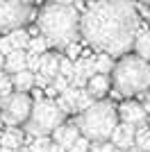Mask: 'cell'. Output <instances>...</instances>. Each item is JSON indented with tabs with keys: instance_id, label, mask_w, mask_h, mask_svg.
<instances>
[{
	"instance_id": "cell-1",
	"label": "cell",
	"mask_w": 150,
	"mask_h": 152,
	"mask_svg": "<svg viewBox=\"0 0 150 152\" xmlns=\"http://www.w3.org/2000/svg\"><path fill=\"white\" fill-rule=\"evenodd\" d=\"M141 30V18L130 0H96L80 16V37L93 50L123 57Z\"/></svg>"
},
{
	"instance_id": "cell-2",
	"label": "cell",
	"mask_w": 150,
	"mask_h": 152,
	"mask_svg": "<svg viewBox=\"0 0 150 152\" xmlns=\"http://www.w3.org/2000/svg\"><path fill=\"white\" fill-rule=\"evenodd\" d=\"M37 27L41 37L52 48H66L80 37V14L73 5H46L37 16Z\"/></svg>"
},
{
	"instance_id": "cell-3",
	"label": "cell",
	"mask_w": 150,
	"mask_h": 152,
	"mask_svg": "<svg viewBox=\"0 0 150 152\" xmlns=\"http://www.w3.org/2000/svg\"><path fill=\"white\" fill-rule=\"evenodd\" d=\"M109 84L123 98H137L150 91V64L137 55H123L114 61Z\"/></svg>"
},
{
	"instance_id": "cell-4",
	"label": "cell",
	"mask_w": 150,
	"mask_h": 152,
	"mask_svg": "<svg viewBox=\"0 0 150 152\" xmlns=\"http://www.w3.org/2000/svg\"><path fill=\"white\" fill-rule=\"evenodd\" d=\"M116 125H118V111L109 100H93L75 118V127L80 129V136L89 139L91 143L109 141Z\"/></svg>"
},
{
	"instance_id": "cell-5",
	"label": "cell",
	"mask_w": 150,
	"mask_h": 152,
	"mask_svg": "<svg viewBox=\"0 0 150 152\" xmlns=\"http://www.w3.org/2000/svg\"><path fill=\"white\" fill-rule=\"evenodd\" d=\"M64 121H66V114L57 104V100H52V98H39V100L32 102L30 116L23 123V127L30 136H50L52 129L59 127Z\"/></svg>"
},
{
	"instance_id": "cell-6",
	"label": "cell",
	"mask_w": 150,
	"mask_h": 152,
	"mask_svg": "<svg viewBox=\"0 0 150 152\" xmlns=\"http://www.w3.org/2000/svg\"><path fill=\"white\" fill-rule=\"evenodd\" d=\"M32 95L21 93V91H12L9 95L0 98V121L7 127H21L32 109Z\"/></svg>"
},
{
	"instance_id": "cell-7",
	"label": "cell",
	"mask_w": 150,
	"mask_h": 152,
	"mask_svg": "<svg viewBox=\"0 0 150 152\" xmlns=\"http://www.w3.org/2000/svg\"><path fill=\"white\" fill-rule=\"evenodd\" d=\"M34 18V9L27 0H0V34L25 27Z\"/></svg>"
},
{
	"instance_id": "cell-8",
	"label": "cell",
	"mask_w": 150,
	"mask_h": 152,
	"mask_svg": "<svg viewBox=\"0 0 150 152\" xmlns=\"http://www.w3.org/2000/svg\"><path fill=\"white\" fill-rule=\"evenodd\" d=\"M118 111V121L121 123H127V125H134V127H141L146 125V121H148V111L143 109V104L141 102H123L121 104V109H116Z\"/></svg>"
},
{
	"instance_id": "cell-9",
	"label": "cell",
	"mask_w": 150,
	"mask_h": 152,
	"mask_svg": "<svg viewBox=\"0 0 150 152\" xmlns=\"http://www.w3.org/2000/svg\"><path fill=\"white\" fill-rule=\"evenodd\" d=\"M91 75H96L93 70V59L91 57H80L73 61V77H71V86L75 89H84V84Z\"/></svg>"
},
{
	"instance_id": "cell-10",
	"label": "cell",
	"mask_w": 150,
	"mask_h": 152,
	"mask_svg": "<svg viewBox=\"0 0 150 152\" xmlns=\"http://www.w3.org/2000/svg\"><path fill=\"white\" fill-rule=\"evenodd\" d=\"M134 132H137V127L134 125H127V123H118L116 129L112 132L109 136V143H112L116 150H127V148L134 145Z\"/></svg>"
},
{
	"instance_id": "cell-11",
	"label": "cell",
	"mask_w": 150,
	"mask_h": 152,
	"mask_svg": "<svg viewBox=\"0 0 150 152\" xmlns=\"http://www.w3.org/2000/svg\"><path fill=\"white\" fill-rule=\"evenodd\" d=\"M77 136H80V129L75 127V123H62V125L55 127V129H52V134H50L52 143L62 145L64 150L73 145V141L77 139Z\"/></svg>"
},
{
	"instance_id": "cell-12",
	"label": "cell",
	"mask_w": 150,
	"mask_h": 152,
	"mask_svg": "<svg viewBox=\"0 0 150 152\" xmlns=\"http://www.w3.org/2000/svg\"><path fill=\"white\" fill-rule=\"evenodd\" d=\"M87 93L93 98V100H102L107 95V91L112 89V84H109V75H100V73H96V75H91L87 80Z\"/></svg>"
},
{
	"instance_id": "cell-13",
	"label": "cell",
	"mask_w": 150,
	"mask_h": 152,
	"mask_svg": "<svg viewBox=\"0 0 150 152\" xmlns=\"http://www.w3.org/2000/svg\"><path fill=\"white\" fill-rule=\"evenodd\" d=\"M59 55H55V52H43L41 57H39V70L37 73H41L43 77H48V80H52V77L59 75Z\"/></svg>"
},
{
	"instance_id": "cell-14",
	"label": "cell",
	"mask_w": 150,
	"mask_h": 152,
	"mask_svg": "<svg viewBox=\"0 0 150 152\" xmlns=\"http://www.w3.org/2000/svg\"><path fill=\"white\" fill-rule=\"evenodd\" d=\"M23 132L18 127H7L5 132H0V148H7V150H18L23 145Z\"/></svg>"
},
{
	"instance_id": "cell-15",
	"label": "cell",
	"mask_w": 150,
	"mask_h": 152,
	"mask_svg": "<svg viewBox=\"0 0 150 152\" xmlns=\"http://www.w3.org/2000/svg\"><path fill=\"white\" fill-rule=\"evenodd\" d=\"M12 86H14V91H21V93L32 91V89H34V73L27 70V68L14 73V75H12Z\"/></svg>"
},
{
	"instance_id": "cell-16",
	"label": "cell",
	"mask_w": 150,
	"mask_h": 152,
	"mask_svg": "<svg viewBox=\"0 0 150 152\" xmlns=\"http://www.w3.org/2000/svg\"><path fill=\"white\" fill-rule=\"evenodd\" d=\"M25 57H27L25 50H12L9 55H5V66H2V70H7L9 75L23 70L25 68Z\"/></svg>"
},
{
	"instance_id": "cell-17",
	"label": "cell",
	"mask_w": 150,
	"mask_h": 152,
	"mask_svg": "<svg viewBox=\"0 0 150 152\" xmlns=\"http://www.w3.org/2000/svg\"><path fill=\"white\" fill-rule=\"evenodd\" d=\"M132 48L137 50V57H141L143 61H150V30L139 32L134 43H132Z\"/></svg>"
},
{
	"instance_id": "cell-18",
	"label": "cell",
	"mask_w": 150,
	"mask_h": 152,
	"mask_svg": "<svg viewBox=\"0 0 150 152\" xmlns=\"http://www.w3.org/2000/svg\"><path fill=\"white\" fill-rule=\"evenodd\" d=\"M7 41H9V45H12V50H23L25 45H27V41H30V34L23 30V27H18V30H12L7 32Z\"/></svg>"
},
{
	"instance_id": "cell-19",
	"label": "cell",
	"mask_w": 150,
	"mask_h": 152,
	"mask_svg": "<svg viewBox=\"0 0 150 152\" xmlns=\"http://www.w3.org/2000/svg\"><path fill=\"white\" fill-rule=\"evenodd\" d=\"M134 148H139L141 152H150V127L141 125L134 132Z\"/></svg>"
},
{
	"instance_id": "cell-20",
	"label": "cell",
	"mask_w": 150,
	"mask_h": 152,
	"mask_svg": "<svg viewBox=\"0 0 150 152\" xmlns=\"http://www.w3.org/2000/svg\"><path fill=\"white\" fill-rule=\"evenodd\" d=\"M25 48H27L25 52H30V55H39V57H41L43 52H48L50 45H48V41L39 34V37H30V41H27V45H25Z\"/></svg>"
},
{
	"instance_id": "cell-21",
	"label": "cell",
	"mask_w": 150,
	"mask_h": 152,
	"mask_svg": "<svg viewBox=\"0 0 150 152\" xmlns=\"http://www.w3.org/2000/svg\"><path fill=\"white\" fill-rule=\"evenodd\" d=\"M91 59H93V70H96V73H100V75H109V73H112L114 61H112V57H109V55L100 52L98 57H91Z\"/></svg>"
},
{
	"instance_id": "cell-22",
	"label": "cell",
	"mask_w": 150,
	"mask_h": 152,
	"mask_svg": "<svg viewBox=\"0 0 150 152\" xmlns=\"http://www.w3.org/2000/svg\"><path fill=\"white\" fill-rule=\"evenodd\" d=\"M50 143H52L50 136H32V139L27 141V148H30L32 152H46Z\"/></svg>"
},
{
	"instance_id": "cell-23",
	"label": "cell",
	"mask_w": 150,
	"mask_h": 152,
	"mask_svg": "<svg viewBox=\"0 0 150 152\" xmlns=\"http://www.w3.org/2000/svg\"><path fill=\"white\" fill-rule=\"evenodd\" d=\"M91 102H93V98H91V95H89L84 89H80V91H77V98H75L73 114H80V111H84V109H87L89 104H91Z\"/></svg>"
},
{
	"instance_id": "cell-24",
	"label": "cell",
	"mask_w": 150,
	"mask_h": 152,
	"mask_svg": "<svg viewBox=\"0 0 150 152\" xmlns=\"http://www.w3.org/2000/svg\"><path fill=\"white\" fill-rule=\"evenodd\" d=\"M59 75L66 77L68 84H71V77H73V61H71L68 57H62V59H59Z\"/></svg>"
},
{
	"instance_id": "cell-25",
	"label": "cell",
	"mask_w": 150,
	"mask_h": 152,
	"mask_svg": "<svg viewBox=\"0 0 150 152\" xmlns=\"http://www.w3.org/2000/svg\"><path fill=\"white\" fill-rule=\"evenodd\" d=\"M89 145H91V141L84 139V136H77L73 141V145L66 148V152H89Z\"/></svg>"
},
{
	"instance_id": "cell-26",
	"label": "cell",
	"mask_w": 150,
	"mask_h": 152,
	"mask_svg": "<svg viewBox=\"0 0 150 152\" xmlns=\"http://www.w3.org/2000/svg\"><path fill=\"white\" fill-rule=\"evenodd\" d=\"M50 86H52V91H55V93L59 95V93H64V91L68 89L71 84H68V80H66V77L57 75V77H52V80H50Z\"/></svg>"
},
{
	"instance_id": "cell-27",
	"label": "cell",
	"mask_w": 150,
	"mask_h": 152,
	"mask_svg": "<svg viewBox=\"0 0 150 152\" xmlns=\"http://www.w3.org/2000/svg\"><path fill=\"white\" fill-rule=\"evenodd\" d=\"M89 152H121V150H116L109 141H100V143H91Z\"/></svg>"
},
{
	"instance_id": "cell-28",
	"label": "cell",
	"mask_w": 150,
	"mask_h": 152,
	"mask_svg": "<svg viewBox=\"0 0 150 152\" xmlns=\"http://www.w3.org/2000/svg\"><path fill=\"white\" fill-rule=\"evenodd\" d=\"M12 91H14V86H12V77H5V75H0V98L9 95Z\"/></svg>"
},
{
	"instance_id": "cell-29",
	"label": "cell",
	"mask_w": 150,
	"mask_h": 152,
	"mask_svg": "<svg viewBox=\"0 0 150 152\" xmlns=\"http://www.w3.org/2000/svg\"><path fill=\"white\" fill-rule=\"evenodd\" d=\"M25 68L32 70V73H37L39 70V55H30V52H27V57H25Z\"/></svg>"
},
{
	"instance_id": "cell-30",
	"label": "cell",
	"mask_w": 150,
	"mask_h": 152,
	"mask_svg": "<svg viewBox=\"0 0 150 152\" xmlns=\"http://www.w3.org/2000/svg\"><path fill=\"white\" fill-rule=\"evenodd\" d=\"M64 50H66V57H68L71 61L80 57V45H77V43H71V45H66Z\"/></svg>"
},
{
	"instance_id": "cell-31",
	"label": "cell",
	"mask_w": 150,
	"mask_h": 152,
	"mask_svg": "<svg viewBox=\"0 0 150 152\" xmlns=\"http://www.w3.org/2000/svg\"><path fill=\"white\" fill-rule=\"evenodd\" d=\"M48 84H50L48 77H43L41 73H34V86H37V89H46Z\"/></svg>"
},
{
	"instance_id": "cell-32",
	"label": "cell",
	"mask_w": 150,
	"mask_h": 152,
	"mask_svg": "<svg viewBox=\"0 0 150 152\" xmlns=\"http://www.w3.org/2000/svg\"><path fill=\"white\" fill-rule=\"evenodd\" d=\"M46 152H66V150H64L62 145H57V143H50V145H48V150H46Z\"/></svg>"
},
{
	"instance_id": "cell-33",
	"label": "cell",
	"mask_w": 150,
	"mask_h": 152,
	"mask_svg": "<svg viewBox=\"0 0 150 152\" xmlns=\"http://www.w3.org/2000/svg\"><path fill=\"white\" fill-rule=\"evenodd\" d=\"M141 104H143V109L150 114V91H148V95H146V102H141Z\"/></svg>"
},
{
	"instance_id": "cell-34",
	"label": "cell",
	"mask_w": 150,
	"mask_h": 152,
	"mask_svg": "<svg viewBox=\"0 0 150 152\" xmlns=\"http://www.w3.org/2000/svg\"><path fill=\"white\" fill-rule=\"evenodd\" d=\"M52 2H57V5H71L73 0H52Z\"/></svg>"
},
{
	"instance_id": "cell-35",
	"label": "cell",
	"mask_w": 150,
	"mask_h": 152,
	"mask_svg": "<svg viewBox=\"0 0 150 152\" xmlns=\"http://www.w3.org/2000/svg\"><path fill=\"white\" fill-rule=\"evenodd\" d=\"M16 152H32V150H30V148H27V145H21V148H18V150H16Z\"/></svg>"
},
{
	"instance_id": "cell-36",
	"label": "cell",
	"mask_w": 150,
	"mask_h": 152,
	"mask_svg": "<svg viewBox=\"0 0 150 152\" xmlns=\"http://www.w3.org/2000/svg\"><path fill=\"white\" fill-rule=\"evenodd\" d=\"M2 66H5V55H0V73H2Z\"/></svg>"
},
{
	"instance_id": "cell-37",
	"label": "cell",
	"mask_w": 150,
	"mask_h": 152,
	"mask_svg": "<svg viewBox=\"0 0 150 152\" xmlns=\"http://www.w3.org/2000/svg\"><path fill=\"white\" fill-rule=\"evenodd\" d=\"M123 152H141V150H139V148H134V145H132V148H127V150H123Z\"/></svg>"
},
{
	"instance_id": "cell-38",
	"label": "cell",
	"mask_w": 150,
	"mask_h": 152,
	"mask_svg": "<svg viewBox=\"0 0 150 152\" xmlns=\"http://www.w3.org/2000/svg\"><path fill=\"white\" fill-rule=\"evenodd\" d=\"M141 2H148V5H150V0H141Z\"/></svg>"
},
{
	"instance_id": "cell-39",
	"label": "cell",
	"mask_w": 150,
	"mask_h": 152,
	"mask_svg": "<svg viewBox=\"0 0 150 152\" xmlns=\"http://www.w3.org/2000/svg\"><path fill=\"white\" fill-rule=\"evenodd\" d=\"M27 2H30V0H27Z\"/></svg>"
}]
</instances>
